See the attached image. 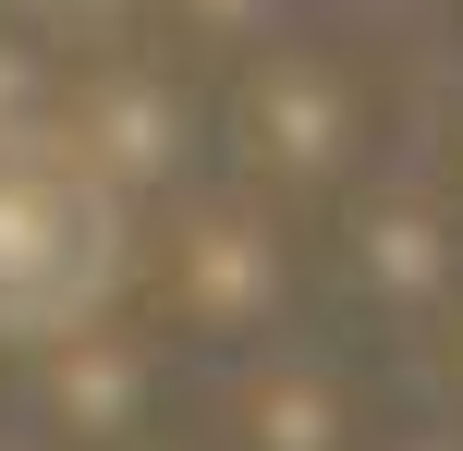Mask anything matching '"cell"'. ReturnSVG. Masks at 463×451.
I'll return each instance as SVG.
<instances>
[{"instance_id": "cell-1", "label": "cell", "mask_w": 463, "mask_h": 451, "mask_svg": "<svg viewBox=\"0 0 463 451\" xmlns=\"http://www.w3.org/2000/svg\"><path fill=\"white\" fill-rule=\"evenodd\" d=\"M110 268H122L110 195L73 159H49V146H0V330L13 342L73 330L110 293Z\"/></svg>"}]
</instances>
